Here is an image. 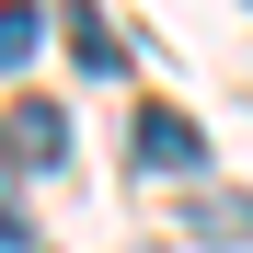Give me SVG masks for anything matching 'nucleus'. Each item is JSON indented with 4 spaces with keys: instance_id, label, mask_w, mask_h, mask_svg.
<instances>
[{
    "instance_id": "1",
    "label": "nucleus",
    "mask_w": 253,
    "mask_h": 253,
    "mask_svg": "<svg viewBox=\"0 0 253 253\" xmlns=\"http://www.w3.org/2000/svg\"><path fill=\"white\" fill-rule=\"evenodd\" d=\"M138 161H150V173H196V161H207V138H196V115H173V104H150V115H138Z\"/></svg>"
},
{
    "instance_id": "3",
    "label": "nucleus",
    "mask_w": 253,
    "mask_h": 253,
    "mask_svg": "<svg viewBox=\"0 0 253 253\" xmlns=\"http://www.w3.org/2000/svg\"><path fill=\"white\" fill-rule=\"evenodd\" d=\"M12 150H23V161H69V115H58V104H23V115H12Z\"/></svg>"
},
{
    "instance_id": "2",
    "label": "nucleus",
    "mask_w": 253,
    "mask_h": 253,
    "mask_svg": "<svg viewBox=\"0 0 253 253\" xmlns=\"http://www.w3.org/2000/svg\"><path fill=\"white\" fill-rule=\"evenodd\" d=\"M46 46V0H0V69H35Z\"/></svg>"
},
{
    "instance_id": "4",
    "label": "nucleus",
    "mask_w": 253,
    "mask_h": 253,
    "mask_svg": "<svg viewBox=\"0 0 253 253\" xmlns=\"http://www.w3.org/2000/svg\"><path fill=\"white\" fill-rule=\"evenodd\" d=\"M184 230H196V242H253V196H196Z\"/></svg>"
}]
</instances>
